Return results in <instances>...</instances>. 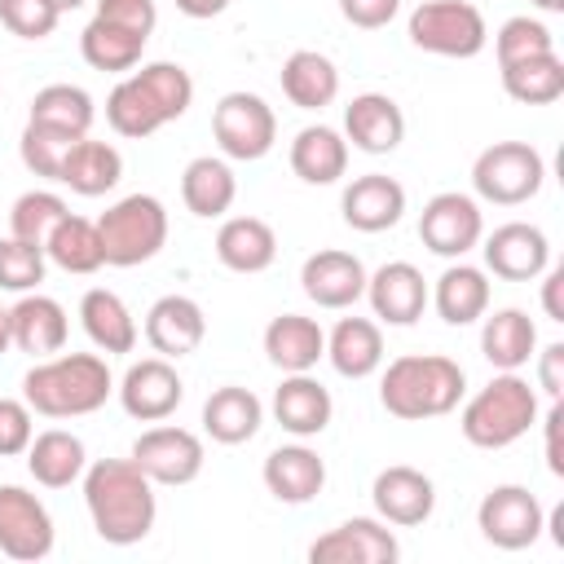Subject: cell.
Here are the masks:
<instances>
[{
	"label": "cell",
	"instance_id": "6da1fadb",
	"mask_svg": "<svg viewBox=\"0 0 564 564\" xmlns=\"http://www.w3.org/2000/svg\"><path fill=\"white\" fill-rule=\"evenodd\" d=\"M84 507L106 546H137L159 520L154 480L132 458H97L84 467Z\"/></svg>",
	"mask_w": 564,
	"mask_h": 564
},
{
	"label": "cell",
	"instance_id": "7a4b0ae2",
	"mask_svg": "<svg viewBox=\"0 0 564 564\" xmlns=\"http://www.w3.org/2000/svg\"><path fill=\"white\" fill-rule=\"evenodd\" d=\"M194 106V75L181 62H145L141 70H128L110 97H106V123L128 137L141 141L150 132H159L163 123L181 119Z\"/></svg>",
	"mask_w": 564,
	"mask_h": 564
},
{
	"label": "cell",
	"instance_id": "3957f363",
	"mask_svg": "<svg viewBox=\"0 0 564 564\" xmlns=\"http://www.w3.org/2000/svg\"><path fill=\"white\" fill-rule=\"evenodd\" d=\"M115 392V375L101 352H53L40 357L22 379V401L44 419L97 414Z\"/></svg>",
	"mask_w": 564,
	"mask_h": 564
},
{
	"label": "cell",
	"instance_id": "277c9868",
	"mask_svg": "<svg viewBox=\"0 0 564 564\" xmlns=\"http://www.w3.org/2000/svg\"><path fill=\"white\" fill-rule=\"evenodd\" d=\"M463 397H467V375L445 352H405L388 361L379 379V405L405 423L454 414Z\"/></svg>",
	"mask_w": 564,
	"mask_h": 564
},
{
	"label": "cell",
	"instance_id": "5b68a950",
	"mask_svg": "<svg viewBox=\"0 0 564 564\" xmlns=\"http://www.w3.org/2000/svg\"><path fill=\"white\" fill-rule=\"evenodd\" d=\"M538 414H542L538 388L520 370H498L480 392L463 401L458 432L476 449H507L538 423Z\"/></svg>",
	"mask_w": 564,
	"mask_h": 564
},
{
	"label": "cell",
	"instance_id": "8992f818",
	"mask_svg": "<svg viewBox=\"0 0 564 564\" xmlns=\"http://www.w3.org/2000/svg\"><path fill=\"white\" fill-rule=\"evenodd\" d=\"M101 251L110 269H132L167 247V207L154 194H128L97 216Z\"/></svg>",
	"mask_w": 564,
	"mask_h": 564
},
{
	"label": "cell",
	"instance_id": "52a82bcc",
	"mask_svg": "<svg viewBox=\"0 0 564 564\" xmlns=\"http://www.w3.org/2000/svg\"><path fill=\"white\" fill-rule=\"evenodd\" d=\"M405 35L414 48L432 53V57H476L489 44V22L471 0H423L414 4Z\"/></svg>",
	"mask_w": 564,
	"mask_h": 564
},
{
	"label": "cell",
	"instance_id": "ba28073f",
	"mask_svg": "<svg viewBox=\"0 0 564 564\" xmlns=\"http://www.w3.org/2000/svg\"><path fill=\"white\" fill-rule=\"evenodd\" d=\"M542 181H546V159L529 141H494L471 163V189L494 207H520L538 198Z\"/></svg>",
	"mask_w": 564,
	"mask_h": 564
},
{
	"label": "cell",
	"instance_id": "9c48e42d",
	"mask_svg": "<svg viewBox=\"0 0 564 564\" xmlns=\"http://www.w3.org/2000/svg\"><path fill=\"white\" fill-rule=\"evenodd\" d=\"M212 137L220 145L225 159L234 163H256L273 150L278 141V115L273 106L260 97V93H247V88H234L216 101L212 110Z\"/></svg>",
	"mask_w": 564,
	"mask_h": 564
},
{
	"label": "cell",
	"instance_id": "30bf717a",
	"mask_svg": "<svg viewBox=\"0 0 564 564\" xmlns=\"http://www.w3.org/2000/svg\"><path fill=\"white\" fill-rule=\"evenodd\" d=\"M546 507L524 485H494L476 507V529L498 551H529L542 538Z\"/></svg>",
	"mask_w": 564,
	"mask_h": 564
},
{
	"label": "cell",
	"instance_id": "8fae6325",
	"mask_svg": "<svg viewBox=\"0 0 564 564\" xmlns=\"http://www.w3.org/2000/svg\"><path fill=\"white\" fill-rule=\"evenodd\" d=\"M419 238L441 260H463L485 238V212L463 189H441L419 212Z\"/></svg>",
	"mask_w": 564,
	"mask_h": 564
},
{
	"label": "cell",
	"instance_id": "7c38bea8",
	"mask_svg": "<svg viewBox=\"0 0 564 564\" xmlns=\"http://www.w3.org/2000/svg\"><path fill=\"white\" fill-rule=\"evenodd\" d=\"M154 485H189L203 476V463H207V449H203V436L189 432V427H176V423H154L145 427L137 441H132V454H128Z\"/></svg>",
	"mask_w": 564,
	"mask_h": 564
},
{
	"label": "cell",
	"instance_id": "4fadbf2b",
	"mask_svg": "<svg viewBox=\"0 0 564 564\" xmlns=\"http://www.w3.org/2000/svg\"><path fill=\"white\" fill-rule=\"evenodd\" d=\"M53 542L57 529L48 507L22 485H0V551L18 564H35L53 555Z\"/></svg>",
	"mask_w": 564,
	"mask_h": 564
},
{
	"label": "cell",
	"instance_id": "5bb4252c",
	"mask_svg": "<svg viewBox=\"0 0 564 564\" xmlns=\"http://www.w3.org/2000/svg\"><path fill=\"white\" fill-rule=\"evenodd\" d=\"M115 392H119L123 414L137 419V423H163V419H172L176 405L185 401V383H181L176 366H172L167 357H159V352L132 361V366L123 370V379L115 383Z\"/></svg>",
	"mask_w": 564,
	"mask_h": 564
},
{
	"label": "cell",
	"instance_id": "9a60e30c",
	"mask_svg": "<svg viewBox=\"0 0 564 564\" xmlns=\"http://www.w3.org/2000/svg\"><path fill=\"white\" fill-rule=\"evenodd\" d=\"M308 560L313 564H397L401 560V542L388 529V520L352 516V520L326 529L322 538H313Z\"/></svg>",
	"mask_w": 564,
	"mask_h": 564
},
{
	"label": "cell",
	"instance_id": "2e32d148",
	"mask_svg": "<svg viewBox=\"0 0 564 564\" xmlns=\"http://www.w3.org/2000/svg\"><path fill=\"white\" fill-rule=\"evenodd\" d=\"M480 256H485V273L502 282H533L551 264V238L529 220H507L480 238Z\"/></svg>",
	"mask_w": 564,
	"mask_h": 564
},
{
	"label": "cell",
	"instance_id": "e0dca14e",
	"mask_svg": "<svg viewBox=\"0 0 564 564\" xmlns=\"http://www.w3.org/2000/svg\"><path fill=\"white\" fill-rule=\"evenodd\" d=\"M370 502H375V516L388 520L392 529H419L436 511V485L427 471H419L410 463H392V467L375 471Z\"/></svg>",
	"mask_w": 564,
	"mask_h": 564
},
{
	"label": "cell",
	"instance_id": "ac0fdd59",
	"mask_svg": "<svg viewBox=\"0 0 564 564\" xmlns=\"http://www.w3.org/2000/svg\"><path fill=\"white\" fill-rule=\"evenodd\" d=\"M366 264L352 256V251H339V247H322L313 256H304L300 264V291L317 304V308H352L361 295H366Z\"/></svg>",
	"mask_w": 564,
	"mask_h": 564
},
{
	"label": "cell",
	"instance_id": "d6986e66",
	"mask_svg": "<svg viewBox=\"0 0 564 564\" xmlns=\"http://www.w3.org/2000/svg\"><path fill=\"white\" fill-rule=\"evenodd\" d=\"M269 410H273L282 432H291L295 441H308V436H322L330 427L335 397L322 379H313V370H304V375H282V383L273 388Z\"/></svg>",
	"mask_w": 564,
	"mask_h": 564
},
{
	"label": "cell",
	"instance_id": "ffe728a7",
	"mask_svg": "<svg viewBox=\"0 0 564 564\" xmlns=\"http://www.w3.org/2000/svg\"><path fill=\"white\" fill-rule=\"evenodd\" d=\"M207 339V313L198 300L189 295H159L145 313V344L167 357V361H181L189 352H198V344Z\"/></svg>",
	"mask_w": 564,
	"mask_h": 564
},
{
	"label": "cell",
	"instance_id": "44dd1931",
	"mask_svg": "<svg viewBox=\"0 0 564 564\" xmlns=\"http://www.w3.org/2000/svg\"><path fill=\"white\" fill-rule=\"evenodd\" d=\"M339 212H344L348 229L383 234V229H392L405 216V185L397 176H383V172L352 176L344 185V194H339Z\"/></svg>",
	"mask_w": 564,
	"mask_h": 564
},
{
	"label": "cell",
	"instance_id": "7402d4cb",
	"mask_svg": "<svg viewBox=\"0 0 564 564\" xmlns=\"http://www.w3.org/2000/svg\"><path fill=\"white\" fill-rule=\"evenodd\" d=\"M366 300H370L379 322L414 326L427 308V278L410 260H388L366 278Z\"/></svg>",
	"mask_w": 564,
	"mask_h": 564
},
{
	"label": "cell",
	"instance_id": "603a6c76",
	"mask_svg": "<svg viewBox=\"0 0 564 564\" xmlns=\"http://www.w3.org/2000/svg\"><path fill=\"white\" fill-rule=\"evenodd\" d=\"M344 141L361 154H392L405 141V110L388 93H357L344 106Z\"/></svg>",
	"mask_w": 564,
	"mask_h": 564
},
{
	"label": "cell",
	"instance_id": "cb8c5ba5",
	"mask_svg": "<svg viewBox=\"0 0 564 564\" xmlns=\"http://www.w3.org/2000/svg\"><path fill=\"white\" fill-rule=\"evenodd\" d=\"M260 476H264V489H269L278 502L304 507V502H313V498L326 489V458H322L317 449H308L304 441L278 445V449H269Z\"/></svg>",
	"mask_w": 564,
	"mask_h": 564
},
{
	"label": "cell",
	"instance_id": "d4e9b609",
	"mask_svg": "<svg viewBox=\"0 0 564 564\" xmlns=\"http://www.w3.org/2000/svg\"><path fill=\"white\" fill-rule=\"evenodd\" d=\"M9 330H13V348H22V352H31L40 361V357H53V352L66 348L70 317H66V308L53 295L26 291L9 308Z\"/></svg>",
	"mask_w": 564,
	"mask_h": 564
},
{
	"label": "cell",
	"instance_id": "484cf974",
	"mask_svg": "<svg viewBox=\"0 0 564 564\" xmlns=\"http://www.w3.org/2000/svg\"><path fill=\"white\" fill-rule=\"evenodd\" d=\"M427 304H436V313H441L445 326H471V322H480L489 313V273L480 264L454 260L432 282Z\"/></svg>",
	"mask_w": 564,
	"mask_h": 564
},
{
	"label": "cell",
	"instance_id": "4316f807",
	"mask_svg": "<svg viewBox=\"0 0 564 564\" xmlns=\"http://www.w3.org/2000/svg\"><path fill=\"white\" fill-rule=\"evenodd\" d=\"M79 326H84V335L93 339V348L106 352V357L132 352L137 339H141L132 308H128L123 295H115L110 286H88V291H84V300H79Z\"/></svg>",
	"mask_w": 564,
	"mask_h": 564
},
{
	"label": "cell",
	"instance_id": "83f0119b",
	"mask_svg": "<svg viewBox=\"0 0 564 564\" xmlns=\"http://www.w3.org/2000/svg\"><path fill=\"white\" fill-rule=\"evenodd\" d=\"M119 176H123V154L110 141H97L88 132V137H79L66 150L62 172H57V185H66L79 198H101V194H110L119 185Z\"/></svg>",
	"mask_w": 564,
	"mask_h": 564
},
{
	"label": "cell",
	"instance_id": "f1b7e54d",
	"mask_svg": "<svg viewBox=\"0 0 564 564\" xmlns=\"http://www.w3.org/2000/svg\"><path fill=\"white\" fill-rule=\"evenodd\" d=\"M238 198V176L225 154H198L181 172V203L198 220H220Z\"/></svg>",
	"mask_w": 564,
	"mask_h": 564
},
{
	"label": "cell",
	"instance_id": "f546056e",
	"mask_svg": "<svg viewBox=\"0 0 564 564\" xmlns=\"http://www.w3.org/2000/svg\"><path fill=\"white\" fill-rule=\"evenodd\" d=\"M264 357L282 375H304L326 357V330L304 313H278L264 326Z\"/></svg>",
	"mask_w": 564,
	"mask_h": 564
},
{
	"label": "cell",
	"instance_id": "4dcf8cb0",
	"mask_svg": "<svg viewBox=\"0 0 564 564\" xmlns=\"http://www.w3.org/2000/svg\"><path fill=\"white\" fill-rule=\"evenodd\" d=\"M264 423V401L242 388V383H225L203 401V432L216 445H247Z\"/></svg>",
	"mask_w": 564,
	"mask_h": 564
},
{
	"label": "cell",
	"instance_id": "1f68e13d",
	"mask_svg": "<svg viewBox=\"0 0 564 564\" xmlns=\"http://www.w3.org/2000/svg\"><path fill=\"white\" fill-rule=\"evenodd\" d=\"M216 260L234 273H264L278 260V234L260 216H229L216 229Z\"/></svg>",
	"mask_w": 564,
	"mask_h": 564
},
{
	"label": "cell",
	"instance_id": "d6a6232c",
	"mask_svg": "<svg viewBox=\"0 0 564 564\" xmlns=\"http://www.w3.org/2000/svg\"><path fill=\"white\" fill-rule=\"evenodd\" d=\"M282 97L300 110H326L339 97V66L317 48H295L278 70Z\"/></svg>",
	"mask_w": 564,
	"mask_h": 564
},
{
	"label": "cell",
	"instance_id": "836d02e7",
	"mask_svg": "<svg viewBox=\"0 0 564 564\" xmlns=\"http://www.w3.org/2000/svg\"><path fill=\"white\" fill-rule=\"evenodd\" d=\"M480 352L494 370H520L538 352V326L524 308H494L480 317Z\"/></svg>",
	"mask_w": 564,
	"mask_h": 564
},
{
	"label": "cell",
	"instance_id": "e575fe53",
	"mask_svg": "<svg viewBox=\"0 0 564 564\" xmlns=\"http://www.w3.org/2000/svg\"><path fill=\"white\" fill-rule=\"evenodd\" d=\"M326 361L344 379H370L383 366V330L370 317H339L326 335Z\"/></svg>",
	"mask_w": 564,
	"mask_h": 564
},
{
	"label": "cell",
	"instance_id": "d590c367",
	"mask_svg": "<svg viewBox=\"0 0 564 564\" xmlns=\"http://www.w3.org/2000/svg\"><path fill=\"white\" fill-rule=\"evenodd\" d=\"M84 467H88V449L75 432L66 427H48V432H35L31 445H26V471L35 476V485L44 489H66L75 480H84Z\"/></svg>",
	"mask_w": 564,
	"mask_h": 564
},
{
	"label": "cell",
	"instance_id": "8d00e7d4",
	"mask_svg": "<svg viewBox=\"0 0 564 564\" xmlns=\"http://www.w3.org/2000/svg\"><path fill=\"white\" fill-rule=\"evenodd\" d=\"M291 172L304 185H335L348 172V141L330 123H308L291 141Z\"/></svg>",
	"mask_w": 564,
	"mask_h": 564
},
{
	"label": "cell",
	"instance_id": "74e56055",
	"mask_svg": "<svg viewBox=\"0 0 564 564\" xmlns=\"http://www.w3.org/2000/svg\"><path fill=\"white\" fill-rule=\"evenodd\" d=\"M44 256H48L57 269H66V273H79V278L97 273V269L106 264V251H101V234H97V220L66 212V216L57 220V229L44 238Z\"/></svg>",
	"mask_w": 564,
	"mask_h": 564
},
{
	"label": "cell",
	"instance_id": "f35d334b",
	"mask_svg": "<svg viewBox=\"0 0 564 564\" xmlns=\"http://www.w3.org/2000/svg\"><path fill=\"white\" fill-rule=\"evenodd\" d=\"M79 53L93 70H110V75H128L141 66V53H145V35L137 31H123L106 18H93L84 31H79Z\"/></svg>",
	"mask_w": 564,
	"mask_h": 564
},
{
	"label": "cell",
	"instance_id": "ab89813d",
	"mask_svg": "<svg viewBox=\"0 0 564 564\" xmlns=\"http://www.w3.org/2000/svg\"><path fill=\"white\" fill-rule=\"evenodd\" d=\"M93 119H97V106H93L88 88H79V84H44L31 97V115H26V123H44V128H57L70 137H88Z\"/></svg>",
	"mask_w": 564,
	"mask_h": 564
},
{
	"label": "cell",
	"instance_id": "60d3db41",
	"mask_svg": "<svg viewBox=\"0 0 564 564\" xmlns=\"http://www.w3.org/2000/svg\"><path fill=\"white\" fill-rule=\"evenodd\" d=\"M502 70V93L520 106H551L564 97V62L560 53H542V57H524Z\"/></svg>",
	"mask_w": 564,
	"mask_h": 564
},
{
	"label": "cell",
	"instance_id": "b9f144b4",
	"mask_svg": "<svg viewBox=\"0 0 564 564\" xmlns=\"http://www.w3.org/2000/svg\"><path fill=\"white\" fill-rule=\"evenodd\" d=\"M66 212H70V207H66V198H62V194H53V189H26V194H18V198H13L9 234L44 247V238L57 229V220H62Z\"/></svg>",
	"mask_w": 564,
	"mask_h": 564
},
{
	"label": "cell",
	"instance_id": "7bdbcfd3",
	"mask_svg": "<svg viewBox=\"0 0 564 564\" xmlns=\"http://www.w3.org/2000/svg\"><path fill=\"white\" fill-rule=\"evenodd\" d=\"M494 53H498V66H511V62H524V57L555 53V35H551V26L542 18L516 13L494 31Z\"/></svg>",
	"mask_w": 564,
	"mask_h": 564
},
{
	"label": "cell",
	"instance_id": "ee69618b",
	"mask_svg": "<svg viewBox=\"0 0 564 564\" xmlns=\"http://www.w3.org/2000/svg\"><path fill=\"white\" fill-rule=\"evenodd\" d=\"M44 269H48V256H44L40 242L13 238V234L0 238V291H13V295L40 291Z\"/></svg>",
	"mask_w": 564,
	"mask_h": 564
},
{
	"label": "cell",
	"instance_id": "f6af8a7d",
	"mask_svg": "<svg viewBox=\"0 0 564 564\" xmlns=\"http://www.w3.org/2000/svg\"><path fill=\"white\" fill-rule=\"evenodd\" d=\"M75 141H79V137H70V132H57V128H44V123H26L22 137H18V159H22V167H26L31 176L57 181L62 159H66V150H70Z\"/></svg>",
	"mask_w": 564,
	"mask_h": 564
},
{
	"label": "cell",
	"instance_id": "bcb514c9",
	"mask_svg": "<svg viewBox=\"0 0 564 564\" xmlns=\"http://www.w3.org/2000/svg\"><path fill=\"white\" fill-rule=\"evenodd\" d=\"M0 22L18 40H48L62 22V9L53 0H0Z\"/></svg>",
	"mask_w": 564,
	"mask_h": 564
},
{
	"label": "cell",
	"instance_id": "7dc6e473",
	"mask_svg": "<svg viewBox=\"0 0 564 564\" xmlns=\"http://www.w3.org/2000/svg\"><path fill=\"white\" fill-rule=\"evenodd\" d=\"M31 436H35V410L18 397H0V458L26 454Z\"/></svg>",
	"mask_w": 564,
	"mask_h": 564
},
{
	"label": "cell",
	"instance_id": "c3c4849f",
	"mask_svg": "<svg viewBox=\"0 0 564 564\" xmlns=\"http://www.w3.org/2000/svg\"><path fill=\"white\" fill-rule=\"evenodd\" d=\"M93 18H106L123 31H137V35H154L159 26V4L154 0H97V13Z\"/></svg>",
	"mask_w": 564,
	"mask_h": 564
},
{
	"label": "cell",
	"instance_id": "681fc988",
	"mask_svg": "<svg viewBox=\"0 0 564 564\" xmlns=\"http://www.w3.org/2000/svg\"><path fill=\"white\" fill-rule=\"evenodd\" d=\"M339 13L361 31H379L401 13V0H339Z\"/></svg>",
	"mask_w": 564,
	"mask_h": 564
},
{
	"label": "cell",
	"instance_id": "f907efd6",
	"mask_svg": "<svg viewBox=\"0 0 564 564\" xmlns=\"http://www.w3.org/2000/svg\"><path fill=\"white\" fill-rule=\"evenodd\" d=\"M538 357V388L551 397V401H560L564 397V344L555 339V344H546L542 352H533Z\"/></svg>",
	"mask_w": 564,
	"mask_h": 564
},
{
	"label": "cell",
	"instance_id": "816d5d0a",
	"mask_svg": "<svg viewBox=\"0 0 564 564\" xmlns=\"http://www.w3.org/2000/svg\"><path fill=\"white\" fill-rule=\"evenodd\" d=\"M538 419H542V436H546V467H551V476H564V445H560V432H564V401H551V410L538 414Z\"/></svg>",
	"mask_w": 564,
	"mask_h": 564
},
{
	"label": "cell",
	"instance_id": "f5cc1de1",
	"mask_svg": "<svg viewBox=\"0 0 564 564\" xmlns=\"http://www.w3.org/2000/svg\"><path fill=\"white\" fill-rule=\"evenodd\" d=\"M542 313L551 322H564V264L542 269Z\"/></svg>",
	"mask_w": 564,
	"mask_h": 564
},
{
	"label": "cell",
	"instance_id": "db71d44e",
	"mask_svg": "<svg viewBox=\"0 0 564 564\" xmlns=\"http://www.w3.org/2000/svg\"><path fill=\"white\" fill-rule=\"evenodd\" d=\"M185 18H194V22H207V18H216V13H225L229 9V0H172Z\"/></svg>",
	"mask_w": 564,
	"mask_h": 564
},
{
	"label": "cell",
	"instance_id": "11a10c76",
	"mask_svg": "<svg viewBox=\"0 0 564 564\" xmlns=\"http://www.w3.org/2000/svg\"><path fill=\"white\" fill-rule=\"evenodd\" d=\"M13 348V330H9V308L0 304V352H9Z\"/></svg>",
	"mask_w": 564,
	"mask_h": 564
},
{
	"label": "cell",
	"instance_id": "9f6ffc18",
	"mask_svg": "<svg viewBox=\"0 0 564 564\" xmlns=\"http://www.w3.org/2000/svg\"><path fill=\"white\" fill-rule=\"evenodd\" d=\"M533 9H542V13H564V0H529Z\"/></svg>",
	"mask_w": 564,
	"mask_h": 564
},
{
	"label": "cell",
	"instance_id": "6f0895ef",
	"mask_svg": "<svg viewBox=\"0 0 564 564\" xmlns=\"http://www.w3.org/2000/svg\"><path fill=\"white\" fill-rule=\"evenodd\" d=\"M53 4H57V9H62V13H70V9H79V4H84V0H53Z\"/></svg>",
	"mask_w": 564,
	"mask_h": 564
}]
</instances>
